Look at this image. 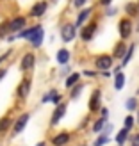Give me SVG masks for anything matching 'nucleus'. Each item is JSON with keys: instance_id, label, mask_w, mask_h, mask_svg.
I'll return each instance as SVG.
<instances>
[{"instance_id": "nucleus-1", "label": "nucleus", "mask_w": 139, "mask_h": 146, "mask_svg": "<svg viewBox=\"0 0 139 146\" xmlns=\"http://www.w3.org/2000/svg\"><path fill=\"white\" fill-rule=\"evenodd\" d=\"M18 38H23V39H29L31 45L39 48L43 45V38H45V31H43L41 25H36V27H31V29H23V31L16 32Z\"/></svg>"}, {"instance_id": "nucleus-2", "label": "nucleus", "mask_w": 139, "mask_h": 146, "mask_svg": "<svg viewBox=\"0 0 139 146\" xmlns=\"http://www.w3.org/2000/svg\"><path fill=\"white\" fill-rule=\"evenodd\" d=\"M25 23H27V20L23 16H16V18H13L9 21V32H20V31H23L25 29Z\"/></svg>"}, {"instance_id": "nucleus-3", "label": "nucleus", "mask_w": 139, "mask_h": 146, "mask_svg": "<svg viewBox=\"0 0 139 146\" xmlns=\"http://www.w3.org/2000/svg\"><path fill=\"white\" fill-rule=\"evenodd\" d=\"M61 38H63L64 43L73 41V38H75V27H73L71 23L63 25V29H61Z\"/></svg>"}, {"instance_id": "nucleus-4", "label": "nucleus", "mask_w": 139, "mask_h": 146, "mask_svg": "<svg viewBox=\"0 0 139 146\" xmlns=\"http://www.w3.org/2000/svg\"><path fill=\"white\" fill-rule=\"evenodd\" d=\"M47 7H48V4L47 2H36L32 7H31V16H34V18H39V16H43V14L47 13Z\"/></svg>"}, {"instance_id": "nucleus-5", "label": "nucleus", "mask_w": 139, "mask_h": 146, "mask_svg": "<svg viewBox=\"0 0 139 146\" xmlns=\"http://www.w3.org/2000/svg\"><path fill=\"white\" fill-rule=\"evenodd\" d=\"M34 62H36V57H34L32 54H25V55H23V59H21V62H20L21 71H29V70H32V68H34Z\"/></svg>"}, {"instance_id": "nucleus-6", "label": "nucleus", "mask_w": 139, "mask_h": 146, "mask_svg": "<svg viewBox=\"0 0 139 146\" xmlns=\"http://www.w3.org/2000/svg\"><path fill=\"white\" fill-rule=\"evenodd\" d=\"M29 119H31V116H29V114H21L20 118L16 119V123H14V127H13V134H20L21 130L25 128V125L29 123Z\"/></svg>"}, {"instance_id": "nucleus-7", "label": "nucleus", "mask_w": 139, "mask_h": 146, "mask_svg": "<svg viewBox=\"0 0 139 146\" xmlns=\"http://www.w3.org/2000/svg\"><path fill=\"white\" fill-rule=\"evenodd\" d=\"M111 64H112V57L111 55H100L98 59H96V68L98 70L107 71L109 68H111Z\"/></svg>"}, {"instance_id": "nucleus-8", "label": "nucleus", "mask_w": 139, "mask_h": 146, "mask_svg": "<svg viewBox=\"0 0 139 146\" xmlns=\"http://www.w3.org/2000/svg\"><path fill=\"white\" fill-rule=\"evenodd\" d=\"M29 93H31V80H21V84L18 86V96L20 98H27Z\"/></svg>"}, {"instance_id": "nucleus-9", "label": "nucleus", "mask_w": 139, "mask_h": 146, "mask_svg": "<svg viewBox=\"0 0 139 146\" xmlns=\"http://www.w3.org/2000/svg\"><path fill=\"white\" fill-rule=\"evenodd\" d=\"M130 32H132V23H130L128 20H121L120 21V34H121V38H128Z\"/></svg>"}, {"instance_id": "nucleus-10", "label": "nucleus", "mask_w": 139, "mask_h": 146, "mask_svg": "<svg viewBox=\"0 0 139 146\" xmlns=\"http://www.w3.org/2000/svg\"><path fill=\"white\" fill-rule=\"evenodd\" d=\"M64 112H66V104H59L57 109H55V112H54V116H52V125H57V123H59V119L64 116Z\"/></svg>"}, {"instance_id": "nucleus-11", "label": "nucleus", "mask_w": 139, "mask_h": 146, "mask_svg": "<svg viewBox=\"0 0 139 146\" xmlns=\"http://www.w3.org/2000/svg\"><path fill=\"white\" fill-rule=\"evenodd\" d=\"M70 141V135L66 134V132H63V134H59V135H55L54 137V146H63V144H66Z\"/></svg>"}, {"instance_id": "nucleus-12", "label": "nucleus", "mask_w": 139, "mask_h": 146, "mask_svg": "<svg viewBox=\"0 0 139 146\" xmlns=\"http://www.w3.org/2000/svg\"><path fill=\"white\" fill-rule=\"evenodd\" d=\"M98 107H100V91H94L91 100H89V109L91 111H96Z\"/></svg>"}, {"instance_id": "nucleus-13", "label": "nucleus", "mask_w": 139, "mask_h": 146, "mask_svg": "<svg viewBox=\"0 0 139 146\" xmlns=\"http://www.w3.org/2000/svg\"><path fill=\"white\" fill-rule=\"evenodd\" d=\"M68 59H70V52L68 50H59V52H57V62H61V64H66L68 62Z\"/></svg>"}, {"instance_id": "nucleus-14", "label": "nucleus", "mask_w": 139, "mask_h": 146, "mask_svg": "<svg viewBox=\"0 0 139 146\" xmlns=\"http://www.w3.org/2000/svg\"><path fill=\"white\" fill-rule=\"evenodd\" d=\"M93 34H94V25H87L84 31H82V34H80V36H82V39H84V41H89Z\"/></svg>"}, {"instance_id": "nucleus-15", "label": "nucleus", "mask_w": 139, "mask_h": 146, "mask_svg": "<svg viewBox=\"0 0 139 146\" xmlns=\"http://www.w3.org/2000/svg\"><path fill=\"white\" fill-rule=\"evenodd\" d=\"M89 14H91V9H84V11H80V14L77 16V25H82L84 21L89 18Z\"/></svg>"}, {"instance_id": "nucleus-16", "label": "nucleus", "mask_w": 139, "mask_h": 146, "mask_svg": "<svg viewBox=\"0 0 139 146\" xmlns=\"http://www.w3.org/2000/svg\"><path fill=\"white\" fill-rule=\"evenodd\" d=\"M9 127H11V119L7 118V116H4V118L0 119V134H4Z\"/></svg>"}, {"instance_id": "nucleus-17", "label": "nucleus", "mask_w": 139, "mask_h": 146, "mask_svg": "<svg viewBox=\"0 0 139 146\" xmlns=\"http://www.w3.org/2000/svg\"><path fill=\"white\" fill-rule=\"evenodd\" d=\"M127 135H128V128H123L121 132H118V135H116V143L118 144H123L127 139Z\"/></svg>"}, {"instance_id": "nucleus-18", "label": "nucleus", "mask_w": 139, "mask_h": 146, "mask_svg": "<svg viewBox=\"0 0 139 146\" xmlns=\"http://www.w3.org/2000/svg\"><path fill=\"white\" fill-rule=\"evenodd\" d=\"M125 86V77H123V73H116V84H114V87L116 89H121V87Z\"/></svg>"}, {"instance_id": "nucleus-19", "label": "nucleus", "mask_w": 139, "mask_h": 146, "mask_svg": "<svg viewBox=\"0 0 139 146\" xmlns=\"http://www.w3.org/2000/svg\"><path fill=\"white\" fill-rule=\"evenodd\" d=\"M77 82H78V73H73V75H70L66 78V87H73Z\"/></svg>"}, {"instance_id": "nucleus-20", "label": "nucleus", "mask_w": 139, "mask_h": 146, "mask_svg": "<svg viewBox=\"0 0 139 146\" xmlns=\"http://www.w3.org/2000/svg\"><path fill=\"white\" fill-rule=\"evenodd\" d=\"M134 48H136V45H130L128 46V50L125 52V55H123V64H127L130 61V57H132V54H134Z\"/></svg>"}, {"instance_id": "nucleus-21", "label": "nucleus", "mask_w": 139, "mask_h": 146, "mask_svg": "<svg viewBox=\"0 0 139 146\" xmlns=\"http://www.w3.org/2000/svg\"><path fill=\"white\" fill-rule=\"evenodd\" d=\"M7 32H9V21H4L0 23V38H5Z\"/></svg>"}, {"instance_id": "nucleus-22", "label": "nucleus", "mask_w": 139, "mask_h": 146, "mask_svg": "<svg viewBox=\"0 0 139 146\" xmlns=\"http://www.w3.org/2000/svg\"><path fill=\"white\" fill-rule=\"evenodd\" d=\"M114 55H116V57H123V55H125V45H123V43H120V45L116 46Z\"/></svg>"}, {"instance_id": "nucleus-23", "label": "nucleus", "mask_w": 139, "mask_h": 146, "mask_svg": "<svg viewBox=\"0 0 139 146\" xmlns=\"http://www.w3.org/2000/svg\"><path fill=\"white\" fill-rule=\"evenodd\" d=\"M104 125H105V118H100L96 123H94V127H93V130L94 132H100L102 128H104Z\"/></svg>"}, {"instance_id": "nucleus-24", "label": "nucleus", "mask_w": 139, "mask_h": 146, "mask_svg": "<svg viewBox=\"0 0 139 146\" xmlns=\"http://www.w3.org/2000/svg\"><path fill=\"white\" fill-rule=\"evenodd\" d=\"M80 91H82V84H75V87H73V91H71V98H77Z\"/></svg>"}, {"instance_id": "nucleus-25", "label": "nucleus", "mask_w": 139, "mask_h": 146, "mask_svg": "<svg viewBox=\"0 0 139 146\" xmlns=\"http://www.w3.org/2000/svg\"><path fill=\"white\" fill-rule=\"evenodd\" d=\"M136 105H137L136 98H130V100L127 102V109H128V111H134V109H136Z\"/></svg>"}, {"instance_id": "nucleus-26", "label": "nucleus", "mask_w": 139, "mask_h": 146, "mask_svg": "<svg viewBox=\"0 0 139 146\" xmlns=\"http://www.w3.org/2000/svg\"><path fill=\"white\" fill-rule=\"evenodd\" d=\"M132 125H134V118H132V116H128V118L125 119V128L130 130V127H132Z\"/></svg>"}, {"instance_id": "nucleus-27", "label": "nucleus", "mask_w": 139, "mask_h": 146, "mask_svg": "<svg viewBox=\"0 0 139 146\" xmlns=\"http://www.w3.org/2000/svg\"><path fill=\"white\" fill-rule=\"evenodd\" d=\"M107 141H109V137H105V135H102V137H100V139L96 141V146H102V144H105Z\"/></svg>"}, {"instance_id": "nucleus-28", "label": "nucleus", "mask_w": 139, "mask_h": 146, "mask_svg": "<svg viewBox=\"0 0 139 146\" xmlns=\"http://www.w3.org/2000/svg\"><path fill=\"white\" fill-rule=\"evenodd\" d=\"M127 11H128V14H136V5L134 4H128L127 5Z\"/></svg>"}, {"instance_id": "nucleus-29", "label": "nucleus", "mask_w": 139, "mask_h": 146, "mask_svg": "<svg viewBox=\"0 0 139 146\" xmlns=\"http://www.w3.org/2000/svg\"><path fill=\"white\" fill-rule=\"evenodd\" d=\"M130 146H139V134L134 137V139H132V144H130Z\"/></svg>"}, {"instance_id": "nucleus-30", "label": "nucleus", "mask_w": 139, "mask_h": 146, "mask_svg": "<svg viewBox=\"0 0 139 146\" xmlns=\"http://www.w3.org/2000/svg\"><path fill=\"white\" fill-rule=\"evenodd\" d=\"M86 2H87V0H75V5H77V7H80V5H84Z\"/></svg>"}, {"instance_id": "nucleus-31", "label": "nucleus", "mask_w": 139, "mask_h": 146, "mask_svg": "<svg viewBox=\"0 0 139 146\" xmlns=\"http://www.w3.org/2000/svg\"><path fill=\"white\" fill-rule=\"evenodd\" d=\"M7 55H9V52H7V54H4V55H0V64H2V62L7 59Z\"/></svg>"}, {"instance_id": "nucleus-32", "label": "nucleus", "mask_w": 139, "mask_h": 146, "mask_svg": "<svg viewBox=\"0 0 139 146\" xmlns=\"http://www.w3.org/2000/svg\"><path fill=\"white\" fill-rule=\"evenodd\" d=\"M5 75H7V70H0V80H2Z\"/></svg>"}, {"instance_id": "nucleus-33", "label": "nucleus", "mask_w": 139, "mask_h": 146, "mask_svg": "<svg viewBox=\"0 0 139 146\" xmlns=\"http://www.w3.org/2000/svg\"><path fill=\"white\" fill-rule=\"evenodd\" d=\"M100 2L104 4V5H107V4H111V0H100Z\"/></svg>"}, {"instance_id": "nucleus-34", "label": "nucleus", "mask_w": 139, "mask_h": 146, "mask_svg": "<svg viewBox=\"0 0 139 146\" xmlns=\"http://www.w3.org/2000/svg\"><path fill=\"white\" fill-rule=\"evenodd\" d=\"M137 123H139V116H137Z\"/></svg>"}, {"instance_id": "nucleus-35", "label": "nucleus", "mask_w": 139, "mask_h": 146, "mask_svg": "<svg viewBox=\"0 0 139 146\" xmlns=\"http://www.w3.org/2000/svg\"><path fill=\"white\" fill-rule=\"evenodd\" d=\"M137 9H139V5H137Z\"/></svg>"}, {"instance_id": "nucleus-36", "label": "nucleus", "mask_w": 139, "mask_h": 146, "mask_svg": "<svg viewBox=\"0 0 139 146\" xmlns=\"http://www.w3.org/2000/svg\"><path fill=\"white\" fill-rule=\"evenodd\" d=\"M54 2H55V0H54Z\"/></svg>"}]
</instances>
